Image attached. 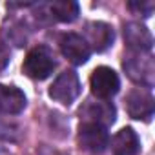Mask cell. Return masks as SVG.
Wrapping results in <instances>:
<instances>
[{"instance_id": "1", "label": "cell", "mask_w": 155, "mask_h": 155, "mask_svg": "<svg viewBox=\"0 0 155 155\" xmlns=\"http://www.w3.org/2000/svg\"><path fill=\"white\" fill-rule=\"evenodd\" d=\"M124 71L128 73V77L140 84L142 88H151L153 86V79H155V64L151 55H142V53H130L128 57H124L122 62Z\"/></svg>"}, {"instance_id": "2", "label": "cell", "mask_w": 155, "mask_h": 155, "mask_svg": "<svg viewBox=\"0 0 155 155\" xmlns=\"http://www.w3.org/2000/svg\"><path fill=\"white\" fill-rule=\"evenodd\" d=\"M55 66H57V62L53 58V53L46 46H38V48H33L26 55L24 64H22V71L29 77V79L44 81L53 73Z\"/></svg>"}, {"instance_id": "3", "label": "cell", "mask_w": 155, "mask_h": 155, "mask_svg": "<svg viewBox=\"0 0 155 155\" xmlns=\"http://www.w3.org/2000/svg\"><path fill=\"white\" fill-rule=\"evenodd\" d=\"M81 93V82H79V77H77L75 71L66 69L64 73H60L55 82L49 88V97L64 106H69Z\"/></svg>"}, {"instance_id": "4", "label": "cell", "mask_w": 155, "mask_h": 155, "mask_svg": "<svg viewBox=\"0 0 155 155\" xmlns=\"http://www.w3.org/2000/svg\"><path fill=\"white\" fill-rule=\"evenodd\" d=\"M90 86H91V93L104 101V99H110L113 97L119 88H120V81H119V75L108 68V66H101V68H95L91 77H90Z\"/></svg>"}, {"instance_id": "5", "label": "cell", "mask_w": 155, "mask_h": 155, "mask_svg": "<svg viewBox=\"0 0 155 155\" xmlns=\"http://www.w3.org/2000/svg\"><path fill=\"white\" fill-rule=\"evenodd\" d=\"M79 144L90 153H102L110 144V135L104 126L95 122H82L79 126Z\"/></svg>"}, {"instance_id": "6", "label": "cell", "mask_w": 155, "mask_h": 155, "mask_svg": "<svg viewBox=\"0 0 155 155\" xmlns=\"http://www.w3.org/2000/svg\"><path fill=\"white\" fill-rule=\"evenodd\" d=\"M124 106H126V111L131 119H139V120H146V122L151 120L153 111H155L153 97L144 88L131 90L124 99Z\"/></svg>"}, {"instance_id": "7", "label": "cell", "mask_w": 155, "mask_h": 155, "mask_svg": "<svg viewBox=\"0 0 155 155\" xmlns=\"http://www.w3.org/2000/svg\"><path fill=\"white\" fill-rule=\"evenodd\" d=\"M58 44H60L62 55L75 66L86 64L90 55H91V49H90L88 42L84 40V37L77 35V33H64L60 37Z\"/></svg>"}, {"instance_id": "8", "label": "cell", "mask_w": 155, "mask_h": 155, "mask_svg": "<svg viewBox=\"0 0 155 155\" xmlns=\"http://www.w3.org/2000/svg\"><path fill=\"white\" fill-rule=\"evenodd\" d=\"M124 40L128 48L135 53H146L153 46V37L150 29L139 22H126L124 24Z\"/></svg>"}, {"instance_id": "9", "label": "cell", "mask_w": 155, "mask_h": 155, "mask_svg": "<svg viewBox=\"0 0 155 155\" xmlns=\"http://www.w3.org/2000/svg\"><path fill=\"white\" fill-rule=\"evenodd\" d=\"M79 113H81V117H84V122H95L104 128L108 124H113V120H115L113 104L104 102V101H97V102L86 101V104L81 108Z\"/></svg>"}, {"instance_id": "10", "label": "cell", "mask_w": 155, "mask_h": 155, "mask_svg": "<svg viewBox=\"0 0 155 155\" xmlns=\"http://www.w3.org/2000/svg\"><path fill=\"white\" fill-rule=\"evenodd\" d=\"M86 42L90 46V49L95 51H104L111 46L113 42V28L106 22H88L86 24Z\"/></svg>"}, {"instance_id": "11", "label": "cell", "mask_w": 155, "mask_h": 155, "mask_svg": "<svg viewBox=\"0 0 155 155\" xmlns=\"http://www.w3.org/2000/svg\"><path fill=\"white\" fill-rule=\"evenodd\" d=\"M26 108V95L15 86L0 84V113L18 115Z\"/></svg>"}, {"instance_id": "12", "label": "cell", "mask_w": 155, "mask_h": 155, "mask_svg": "<svg viewBox=\"0 0 155 155\" xmlns=\"http://www.w3.org/2000/svg\"><path fill=\"white\" fill-rule=\"evenodd\" d=\"M140 150V140L133 128H122L111 139V151L113 155H137Z\"/></svg>"}, {"instance_id": "13", "label": "cell", "mask_w": 155, "mask_h": 155, "mask_svg": "<svg viewBox=\"0 0 155 155\" xmlns=\"http://www.w3.org/2000/svg\"><path fill=\"white\" fill-rule=\"evenodd\" d=\"M49 13L58 22H73L79 17V4L71 0H58L49 4Z\"/></svg>"}, {"instance_id": "14", "label": "cell", "mask_w": 155, "mask_h": 155, "mask_svg": "<svg viewBox=\"0 0 155 155\" xmlns=\"http://www.w3.org/2000/svg\"><path fill=\"white\" fill-rule=\"evenodd\" d=\"M128 8L131 11H135V13H140L142 17H150L153 8H155V4L153 2H130Z\"/></svg>"}, {"instance_id": "15", "label": "cell", "mask_w": 155, "mask_h": 155, "mask_svg": "<svg viewBox=\"0 0 155 155\" xmlns=\"http://www.w3.org/2000/svg\"><path fill=\"white\" fill-rule=\"evenodd\" d=\"M8 60H9V53L6 51V48H4L2 44H0V69H4V68H6Z\"/></svg>"}]
</instances>
